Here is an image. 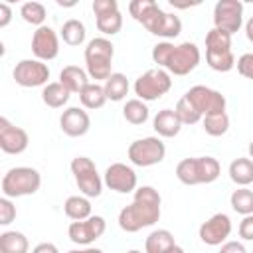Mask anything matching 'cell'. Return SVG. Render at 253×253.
<instances>
[{
    "label": "cell",
    "instance_id": "obj_1",
    "mask_svg": "<svg viewBox=\"0 0 253 253\" xmlns=\"http://www.w3.org/2000/svg\"><path fill=\"white\" fill-rule=\"evenodd\" d=\"M162 198L156 188L140 186L134 190L132 202L119 211V227L126 233H136L142 227H150L160 219Z\"/></svg>",
    "mask_w": 253,
    "mask_h": 253
},
{
    "label": "cell",
    "instance_id": "obj_2",
    "mask_svg": "<svg viewBox=\"0 0 253 253\" xmlns=\"http://www.w3.org/2000/svg\"><path fill=\"white\" fill-rule=\"evenodd\" d=\"M128 12L152 36L164 38V42L178 38L182 32V20L176 14L164 12L154 0H132L128 4Z\"/></svg>",
    "mask_w": 253,
    "mask_h": 253
},
{
    "label": "cell",
    "instance_id": "obj_3",
    "mask_svg": "<svg viewBox=\"0 0 253 253\" xmlns=\"http://www.w3.org/2000/svg\"><path fill=\"white\" fill-rule=\"evenodd\" d=\"M202 59L200 47L194 42H182V43H172V42H158L152 47V61L166 69L172 75H188L192 73Z\"/></svg>",
    "mask_w": 253,
    "mask_h": 253
},
{
    "label": "cell",
    "instance_id": "obj_4",
    "mask_svg": "<svg viewBox=\"0 0 253 253\" xmlns=\"http://www.w3.org/2000/svg\"><path fill=\"white\" fill-rule=\"evenodd\" d=\"M219 174H221V166L213 156L184 158L176 166V178L186 186L211 184L219 178Z\"/></svg>",
    "mask_w": 253,
    "mask_h": 253
},
{
    "label": "cell",
    "instance_id": "obj_5",
    "mask_svg": "<svg viewBox=\"0 0 253 253\" xmlns=\"http://www.w3.org/2000/svg\"><path fill=\"white\" fill-rule=\"evenodd\" d=\"M113 57H115V45L111 40H107L105 36L101 38H93L87 47H85V69L89 73L91 79L97 81H107L113 71Z\"/></svg>",
    "mask_w": 253,
    "mask_h": 253
},
{
    "label": "cell",
    "instance_id": "obj_6",
    "mask_svg": "<svg viewBox=\"0 0 253 253\" xmlns=\"http://www.w3.org/2000/svg\"><path fill=\"white\" fill-rule=\"evenodd\" d=\"M235 55L231 51V36L211 28L206 34V63L219 73L231 71L235 67Z\"/></svg>",
    "mask_w": 253,
    "mask_h": 253
},
{
    "label": "cell",
    "instance_id": "obj_7",
    "mask_svg": "<svg viewBox=\"0 0 253 253\" xmlns=\"http://www.w3.org/2000/svg\"><path fill=\"white\" fill-rule=\"evenodd\" d=\"M42 186V176L36 168L30 166H16L10 168L4 176H2V196L6 198H24V196H32L40 190Z\"/></svg>",
    "mask_w": 253,
    "mask_h": 253
},
{
    "label": "cell",
    "instance_id": "obj_8",
    "mask_svg": "<svg viewBox=\"0 0 253 253\" xmlns=\"http://www.w3.org/2000/svg\"><path fill=\"white\" fill-rule=\"evenodd\" d=\"M136 99L150 103V101H158L162 95H166L172 89V77L166 69L162 67H154L144 71L132 85Z\"/></svg>",
    "mask_w": 253,
    "mask_h": 253
},
{
    "label": "cell",
    "instance_id": "obj_9",
    "mask_svg": "<svg viewBox=\"0 0 253 253\" xmlns=\"http://www.w3.org/2000/svg\"><path fill=\"white\" fill-rule=\"evenodd\" d=\"M71 174L75 178V184L79 192L87 198H99L103 192V178L97 172V166L91 158L87 156H75L71 160Z\"/></svg>",
    "mask_w": 253,
    "mask_h": 253
},
{
    "label": "cell",
    "instance_id": "obj_10",
    "mask_svg": "<svg viewBox=\"0 0 253 253\" xmlns=\"http://www.w3.org/2000/svg\"><path fill=\"white\" fill-rule=\"evenodd\" d=\"M126 156H128L130 164L140 166V168H148V166L160 164L164 160L166 146L158 136H144V138L130 142Z\"/></svg>",
    "mask_w": 253,
    "mask_h": 253
},
{
    "label": "cell",
    "instance_id": "obj_11",
    "mask_svg": "<svg viewBox=\"0 0 253 253\" xmlns=\"http://www.w3.org/2000/svg\"><path fill=\"white\" fill-rule=\"evenodd\" d=\"M184 97L196 107V111L202 117L213 115V113H223L225 111V105H227L225 97L219 91H215L211 87H206V85H194V87H190L184 93Z\"/></svg>",
    "mask_w": 253,
    "mask_h": 253
},
{
    "label": "cell",
    "instance_id": "obj_12",
    "mask_svg": "<svg viewBox=\"0 0 253 253\" xmlns=\"http://www.w3.org/2000/svg\"><path fill=\"white\" fill-rule=\"evenodd\" d=\"M243 26V4L239 0H219L213 6V28L229 36L237 34Z\"/></svg>",
    "mask_w": 253,
    "mask_h": 253
},
{
    "label": "cell",
    "instance_id": "obj_13",
    "mask_svg": "<svg viewBox=\"0 0 253 253\" xmlns=\"http://www.w3.org/2000/svg\"><path fill=\"white\" fill-rule=\"evenodd\" d=\"M14 81L20 87H45L49 79V67L40 59H20L12 71Z\"/></svg>",
    "mask_w": 253,
    "mask_h": 253
},
{
    "label": "cell",
    "instance_id": "obj_14",
    "mask_svg": "<svg viewBox=\"0 0 253 253\" xmlns=\"http://www.w3.org/2000/svg\"><path fill=\"white\" fill-rule=\"evenodd\" d=\"M93 14L97 30L103 36H117L123 28V14L117 0H93Z\"/></svg>",
    "mask_w": 253,
    "mask_h": 253
},
{
    "label": "cell",
    "instance_id": "obj_15",
    "mask_svg": "<svg viewBox=\"0 0 253 253\" xmlns=\"http://www.w3.org/2000/svg\"><path fill=\"white\" fill-rule=\"evenodd\" d=\"M107 229V221L103 215H91L81 221H71L67 227V235L75 245L89 247L93 241H97Z\"/></svg>",
    "mask_w": 253,
    "mask_h": 253
},
{
    "label": "cell",
    "instance_id": "obj_16",
    "mask_svg": "<svg viewBox=\"0 0 253 253\" xmlns=\"http://www.w3.org/2000/svg\"><path fill=\"white\" fill-rule=\"evenodd\" d=\"M103 182L109 190H113L117 194H130L136 190L138 178H136V172L132 170V166L123 164V162H113L111 166H107V170L103 174Z\"/></svg>",
    "mask_w": 253,
    "mask_h": 253
},
{
    "label": "cell",
    "instance_id": "obj_17",
    "mask_svg": "<svg viewBox=\"0 0 253 253\" xmlns=\"http://www.w3.org/2000/svg\"><path fill=\"white\" fill-rule=\"evenodd\" d=\"M229 233H231V219H229V215L223 213V211L213 213L211 217H208V219L200 225V229H198L200 239H202L206 245H211V247L223 245V243L227 241Z\"/></svg>",
    "mask_w": 253,
    "mask_h": 253
},
{
    "label": "cell",
    "instance_id": "obj_18",
    "mask_svg": "<svg viewBox=\"0 0 253 253\" xmlns=\"http://www.w3.org/2000/svg\"><path fill=\"white\" fill-rule=\"evenodd\" d=\"M32 51L40 61H51L59 53V38L51 26H42L32 36Z\"/></svg>",
    "mask_w": 253,
    "mask_h": 253
},
{
    "label": "cell",
    "instance_id": "obj_19",
    "mask_svg": "<svg viewBox=\"0 0 253 253\" xmlns=\"http://www.w3.org/2000/svg\"><path fill=\"white\" fill-rule=\"evenodd\" d=\"M30 144V136L22 126L12 125L6 117H0V148L6 154H22Z\"/></svg>",
    "mask_w": 253,
    "mask_h": 253
},
{
    "label": "cell",
    "instance_id": "obj_20",
    "mask_svg": "<svg viewBox=\"0 0 253 253\" xmlns=\"http://www.w3.org/2000/svg\"><path fill=\"white\" fill-rule=\"evenodd\" d=\"M59 126L67 136H83L91 128V117L81 107H67L59 117Z\"/></svg>",
    "mask_w": 253,
    "mask_h": 253
},
{
    "label": "cell",
    "instance_id": "obj_21",
    "mask_svg": "<svg viewBox=\"0 0 253 253\" xmlns=\"http://www.w3.org/2000/svg\"><path fill=\"white\" fill-rule=\"evenodd\" d=\"M152 126H154L156 134L162 136V138H172L182 130V123H180V119H178L174 109L158 111L154 115V119H152Z\"/></svg>",
    "mask_w": 253,
    "mask_h": 253
},
{
    "label": "cell",
    "instance_id": "obj_22",
    "mask_svg": "<svg viewBox=\"0 0 253 253\" xmlns=\"http://www.w3.org/2000/svg\"><path fill=\"white\" fill-rule=\"evenodd\" d=\"M89 73L87 69L79 67V65H65L61 71H59V83L63 87L69 89V93H81L91 81H89Z\"/></svg>",
    "mask_w": 253,
    "mask_h": 253
},
{
    "label": "cell",
    "instance_id": "obj_23",
    "mask_svg": "<svg viewBox=\"0 0 253 253\" xmlns=\"http://www.w3.org/2000/svg\"><path fill=\"white\" fill-rule=\"evenodd\" d=\"M229 178L233 184H237L239 188H247L249 184H253V160L249 156H241L235 158L229 164Z\"/></svg>",
    "mask_w": 253,
    "mask_h": 253
},
{
    "label": "cell",
    "instance_id": "obj_24",
    "mask_svg": "<svg viewBox=\"0 0 253 253\" xmlns=\"http://www.w3.org/2000/svg\"><path fill=\"white\" fill-rule=\"evenodd\" d=\"M174 245V235L168 229H154L144 241V253H168Z\"/></svg>",
    "mask_w": 253,
    "mask_h": 253
},
{
    "label": "cell",
    "instance_id": "obj_25",
    "mask_svg": "<svg viewBox=\"0 0 253 253\" xmlns=\"http://www.w3.org/2000/svg\"><path fill=\"white\" fill-rule=\"evenodd\" d=\"M91 202H89V198L87 196H69L67 200H65V204H63V211H65V215L69 217V219H73V221H81V219H87V217H91L93 213H91Z\"/></svg>",
    "mask_w": 253,
    "mask_h": 253
},
{
    "label": "cell",
    "instance_id": "obj_26",
    "mask_svg": "<svg viewBox=\"0 0 253 253\" xmlns=\"http://www.w3.org/2000/svg\"><path fill=\"white\" fill-rule=\"evenodd\" d=\"M30 241L22 231L10 229L0 233V253H28Z\"/></svg>",
    "mask_w": 253,
    "mask_h": 253
},
{
    "label": "cell",
    "instance_id": "obj_27",
    "mask_svg": "<svg viewBox=\"0 0 253 253\" xmlns=\"http://www.w3.org/2000/svg\"><path fill=\"white\" fill-rule=\"evenodd\" d=\"M71 93L67 87H63L59 81H53V83H47L43 89H42V101L51 107V109H61L63 105H67Z\"/></svg>",
    "mask_w": 253,
    "mask_h": 253
},
{
    "label": "cell",
    "instance_id": "obj_28",
    "mask_svg": "<svg viewBox=\"0 0 253 253\" xmlns=\"http://www.w3.org/2000/svg\"><path fill=\"white\" fill-rule=\"evenodd\" d=\"M103 87H105L107 99L119 103V101H123V99L128 95L130 83H128V79H126L125 73H113V75L103 83Z\"/></svg>",
    "mask_w": 253,
    "mask_h": 253
},
{
    "label": "cell",
    "instance_id": "obj_29",
    "mask_svg": "<svg viewBox=\"0 0 253 253\" xmlns=\"http://www.w3.org/2000/svg\"><path fill=\"white\" fill-rule=\"evenodd\" d=\"M85 38H87L85 24H83L81 20H77V18H71V20H67V22L61 26V40H63L67 45L77 47V45H81V43L85 42Z\"/></svg>",
    "mask_w": 253,
    "mask_h": 253
},
{
    "label": "cell",
    "instance_id": "obj_30",
    "mask_svg": "<svg viewBox=\"0 0 253 253\" xmlns=\"http://www.w3.org/2000/svg\"><path fill=\"white\" fill-rule=\"evenodd\" d=\"M79 101L85 109H91V111H97L101 109L109 99L105 95V87L99 85V83H89L81 93H79Z\"/></svg>",
    "mask_w": 253,
    "mask_h": 253
},
{
    "label": "cell",
    "instance_id": "obj_31",
    "mask_svg": "<svg viewBox=\"0 0 253 253\" xmlns=\"http://www.w3.org/2000/svg\"><path fill=\"white\" fill-rule=\"evenodd\" d=\"M123 117L126 119V123L130 125H144L150 117L148 105L140 99H128L123 107Z\"/></svg>",
    "mask_w": 253,
    "mask_h": 253
},
{
    "label": "cell",
    "instance_id": "obj_32",
    "mask_svg": "<svg viewBox=\"0 0 253 253\" xmlns=\"http://www.w3.org/2000/svg\"><path fill=\"white\" fill-rule=\"evenodd\" d=\"M229 206L239 215H251L253 213V190L249 188H237L229 196Z\"/></svg>",
    "mask_w": 253,
    "mask_h": 253
},
{
    "label": "cell",
    "instance_id": "obj_33",
    "mask_svg": "<svg viewBox=\"0 0 253 253\" xmlns=\"http://www.w3.org/2000/svg\"><path fill=\"white\" fill-rule=\"evenodd\" d=\"M20 16H22V20L26 22V24H32V26H38V28H42V26H45L43 22H45V18H47V10H45V6L42 4V2H24L22 4V8H20Z\"/></svg>",
    "mask_w": 253,
    "mask_h": 253
},
{
    "label": "cell",
    "instance_id": "obj_34",
    "mask_svg": "<svg viewBox=\"0 0 253 253\" xmlns=\"http://www.w3.org/2000/svg\"><path fill=\"white\" fill-rule=\"evenodd\" d=\"M202 125H204V130L210 134V136H223L227 130H229V117L227 113H213V115H206L202 119Z\"/></svg>",
    "mask_w": 253,
    "mask_h": 253
},
{
    "label": "cell",
    "instance_id": "obj_35",
    "mask_svg": "<svg viewBox=\"0 0 253 253\" xmlns=\"http://www.w3.org/2000/svg\"><path fill=\"white\" fill-rule=\"evenodd\" d=\"M174 111H176V115H178V119H180L182 125H196V123H200V121L204 119V117L196 111V107H194L186 97H182V99L176 103Z\"/></svg>",
    "mask_w": 253,
    "mask_h": 253
},
{
    "label": "cell",
    "instance_id": "obj_36",
    "mask_svg": "<svg viewBox=\"0 0 253 253\" xmlns=\"http://www.w3.org/2000/svg\"><path fill=\"white\" fill-rule=\"evenodd\" d=\"M16 219V206L10 198L2 196L0 198V225H10Z\"/></svg>",
    "mask_w": 253,
    "mask_h": 253
},
{
    "label": "cell",
    "instance_id": "obj_37",
    "mask_svg": "<svg viewBox=\"0 0 253 253\" xmlns=\"http://www.w3.org/2000/svg\"><path fill=\"white\" fill-rule=\"evenodd\" d=\"M235 67H237L239 75H243L245 79H251L253 81V53L239 55V59L235 61Z\"/></svg>",
    "mask_w": 253,
    "mask_h": 253
},
{
    "label": "cell",
    "instance_id": "obj_38",
    "mask_svg": "<svg viewBox=\"0 0 253 253\" xmlns=\"http://www.w3.org/2000/svg\"><path fill=\"white\" fill-rule=\"evenodd\" d=\"M239 237L245 241H253V213L251 215H243V219L239 221Z\"/></svg>",
    "mask_w": 253,
    "mask_h": 253
},
{
    "label": "cell",
    "instance_id": "obj_39",
    "mask_svg": "<svg viewBox=\"0 0 253 253\" xmlns=\"http://www.w3.org/2000/svg\"><path fill=\"white\" fill-rule=\"evenodd\" d=\"M219 253H247V249L239 241H225L223 245H219Z\"/></svg>",
    "mask_w": 253,
    "mask_h": 253
},
{
    "label": "cell",
    "instance_id": "obj_40",
    "mask_svg": "<svg viewBox=\"0 0 253 253\" xmlns=\"http://www.w3.org/2000/svg\"><path fill=\"white\" fill-rule=\"evenodd\" d=\"M12 22V8L8 2H0V28H6Z\"/></svg>",
    "mask_w": 253,
    "mask_h": 253
},
{
    "label": "cell",
    "instance_id": "obj_41",
    "mask_svg": "<svg viewBox=\"0 0 253 253\" xmlns=\"http://www.w3.org/2000/svg\"><path fill=\"white\" fill-rule=\"evenodd\" d=\"M32 253H59V249H57L53 243L43 241V243H38V245L32 249Z\"/></svg>",
    "mask_w": 253,
    "mask_h": 253
},
{
    "label": "cell",
    "instance_id": "obj_42",
    "mask_svg": "<svg viewBox=\"0 0 253 253\" xmlns=\"http://www.w3.org/2000/svg\"><path fill=\"white\" fill-rule=\"evenodd\" d=\"M245 36H247V40L253 43V16L245 22Z\"/></svg>",
    "mask_w": 253,
    "mask_h": 253
},
{
    "label": "cell",
    "instance_id": "obj_43",
    "mask_svg": "<svg viewBox=\"0 0 253 253\" xmlns=\"http://www.w3.org/2000/svg\"><path fill=\"white\" fill-rule=\"evenodd\" d=\"M67 253H103V249H99V247H83V249H71V251H67Z\"/></svg>",
    "mask_w": 253,
    "mask_h": 253
},
{
    "label": "cell",
    "instance_id": "obj_44",
    "mask_svg": "<svg viewBox=\"0 0 253 253\" xmlns=\"http://www.w3.org/2000/svg\"><path fill=\"white\" fill-rule=\"evenodd\" d=\"M168 253H186V251H184V249H182L180 245H174V247H172V249H170Z\"/></svg>",
    "mask_w": 253,
    "mask_h": 253
},
{
    "label": "cell",
    "instance_id": "obj_45",
    "mask_svg": "<svg viewBox=\"0 0 253 253\" xmlns=\"http://www.w3.org/2000/svg\"><path fill=\"white\" fill-rule=\"evenodd\" d=\"M247 152H249V158L253 160V140L249 142V146H247Z\"/></svg>",
    "mask_w": 253,
    "mask_h": 253
},
{
    "label": "cell",
    "instance_id": "obj_46",
    "mask_svg": "<svg viewBox=\"0 0 253 253\" xmlns=\"http://www.w3.org/2000/svg\"><path fill=\"white\" fill-rule=\"evenodd\" d=\"M126 253H142V251H138V249H130V251H126Z\"/></svg>",
    "mask_w": 253,
    "mask_h": 253
}]
</instances>
